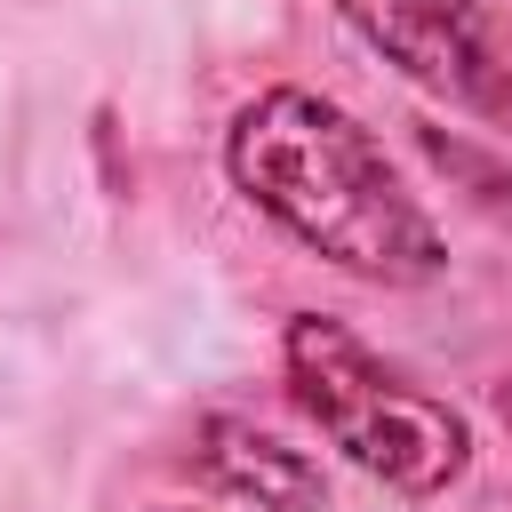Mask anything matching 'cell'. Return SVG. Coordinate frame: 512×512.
<instances>
[{
  "label": "cell",
  "mask_w": 512,
  "mask_h": 512,
  "mask_svg": "<svg viewBox=\"0 0 512 512\" xmlns=\"http://www.w3.org/2000/svg\"><path fill=\"white\" fill-rule=\"evenodd\" d=\"M224 184L272 232H288L304 256H320L344 280H368V288L448 280V232L408 192L384 136L352 104H336L304 80H272L248 104H232Z\"/></svg>",
  "instance_id": "obj_1"
},
{
  "label": "cell",
  "mask_w": 512,
  "mask_h": 512,
  "mask_svg": "<svg viewBox=\"0 0 512 512\" xmlns=\"http://www.w3.org/2000/svg\"><path fill=\"white\" fill-rule=\"evenodd\" d=\"M280 384L296 416L376 488L432 504L472 472V416L440 392H424L400 360H384L360 328L336 312H288L280 320Z\"/></svg>",
  "instance_id": "obj_2"
},
{
  "label": "cell",
  "mask_w": 512,
  "mask_h": 512,
  "mask_svg": "<svg viewBox=\"0 0 512 512\" xmlns=\"http://www.w3.org/2000/svg\"><path fill=\"white\" fill-rule=\"evenodd\" d=\"M328 8L408 88L512 144V16L496 0H328Z\"/></svg>",
  "instance_id": "obj_3"
},
{
  "label": "cell",
  "mask_w": 512,
  "mask_h": 512,
  "mask_svg": "<svg viewBox=\"0 0 512 512\" xmlns=\"http://www.w3.org/2000/svg\"><path fill=\"white\" fill-rule=\"evenodd\" d=\"M192 464L216 496L248 504V512H328V472L320 456H304L296 440H280L272 424L256 416H232V408H208L192 424Z\"/></svg>",
  "instance_id": "obj_4"
},
{
  "label": "cell",
  "mask_w": 512,
  "mask_h": 512,
  "mask_svg": "<svg viewBox=\"0 0 512 512\" xmlns=\"http://www.w3.org/2000/svg\"><path fill=\"white\" fill-rule=\"evenodd\" d=\"M416 144H424V160H432L440 176L472 184V200H480L488 216H504V224H512V168H504L488 144H464V136H440V128H416Z\"/></svg>",
  "instance_id": "obj_5"
},
{
  "label": "cell",
  "mask_w": 512,
  "mask_h": 512,
  "mask_svg": "<svg viewBox=\"0 0 512 512\" xmlns=\"http://www.w3.org/2000/svg\"><path fill=\"white\" fill-rule=\"evenodd\" d=\"M496 424H504V440H512V376H496Z\"/></svg>",
  "instance_id": "obj_6"
},
{
  "label": "cell",
  "mask_w": 512,
  "mask_h": 512,
  "mask_svg": "<svg viewBox=\"0 0 512 512\" xmlns=\"http://www.w3.org/2000/svg\"><path fill=\"white\" fill-rule=\"evenodd\" d=\"M160 512H192V504H160Z\"/></svg>",
  "instance_id": "obj_7"
}]
</instances>
